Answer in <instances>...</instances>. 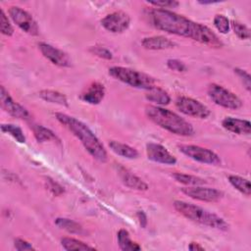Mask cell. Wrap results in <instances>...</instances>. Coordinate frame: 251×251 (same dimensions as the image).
Here are the masks:
<instances>
[{
  "mask_svg": "<svg viewBox=\"0 0 251 251\" xmlns=\"http://www.w3.org/2000/svg\"><path fill=\"white\" fill-rule=\"evenodd\" d=\"M89 52L99 58L105 59V60H112L113 59V53L106 47L100 46V45H94L89 48Z\"/></svg>",
  "mask_w": 251,
  "mask_h": 251,
  "instance_id": "obj_33",
  "label": "cell"
},
{
  "mask_svg": "<svg viewBox=\"0 0 251 251\" xmlns=\"http://www.w3.org/2000/svg\"><path fill=\"white\" fill-rule=\"evenodd\" d=\"M38 49L40 50L41 54L53 65L61 68H70L72 66L70 56L63 50L45 42L38 43Z\"/></svg>",
  "mask_w": 251,
  "mask_h": 251,
  "instance_id": "obj_12",
  "label": "cell"
},
{
  "mask_svg": "<svg viewBox=\"0 0 251 251\" xmlns=\"http://www.w3.org/2000/svg\"><path fill=\"white\" fill-rule=\"evenodd\" d=\"M148 4L158 7V9L167 10L168 8H176L179 5V2L176 0H168V1H147Z\"/></svg>",
  "mask_w": 251,
  "mask_h": 251,
  "instance_id": "obj_36",
  "label": "cell"
},
{
  "mask_svg": "<svg viewBox=\"0 0 251 251\" xmlns=\"http://www.w3.org/2000/svg\"><path fill=\"white\" fill-rule=\"evenodd\" d=\"M61 245L65 250H92L94 247L89 246L88 244L72 237H63L61 238Z\"/></svg>",
  "mask_w": 251,
  "mask_h": 251,
  "instance_id": "obj_27",
  "label": "cell"
},
{
  "mask_svg": "<svg viewBox=\"0 0 251 251\" xmlns=\"http://www.w3.org/2000/svg\"><path fill=\"white\" fill-rule=\"evenodd\" d=\"M233 71H234V74H236V75L241 80L245 89L247 91H250L251 90V76H250V75L246 71H244L242 69H239V68H234Z\"/></svg>",
  "mask_w": 251,
  "mask_h": 251,
  "instance_id": "obj_34",
  "label": "cell"
},
{
  "mask_svg": "<svg viewBox=\"0 0 251 251\" xmlns=\"http://www.w3.org/2000/svg\"><path fill=\"white\" fill-rule=\"evenodd\" d=\"M105 96V87L100 82H92L79 96V98L88 104L97 105Z\"/></svg>",
  "mask_w": 251,
  "mask_h": 251,
  "instance_id": "obj_17",
  "label": "cell"
},
{
  "mask_svg": "<svg viewBox=\"0 0 251 251\" xmlns=\"http://www.w3.org/2000/svg\"><path fill=\"white\" fill-rule=\"evenodd\" d=\"M117 172H118V175H119L122 182L126 186H127L131 189L139 190V191L148 190V188H149L148 184L144 180H142L139 176H135L130 171H128L126 168H125L121 165H117Z\"/></svg>",
  "mask_w": 251,
  "mask_h": 251,
  "instance_id": "obj_15",
  "label": "cell"
},
{
  "mask_svg": "<svg viewBox=\"0 0 251 251\" xmlns=\"http://www.w3.org/2000/svg\"><path fill=\"white\" fill-rule=\"evenodd\" d=\"M145 114L157 126L174 134L180 136L194 134V128L191 124L171 110L160 106L148 105L145 107Z\"/></svg>",
  "mask_w": 251,
  "mask_h": 251,
  "instance_id": "obj_3",
  "label": "cell"
},
{
  "mask_svg": "<svg viewBox=\"0 0 251 251\" xmlns=\"http://www.w3.org/2000/svg\"><path fill=\"white\" fill-rule=\"evenodd\" d=\"M188 249L191 251H204V247L201 246L199 243L197 242H190L188 245Z\"/></svg>",
  "mask_w": 251,
  "mask_h": 251,
  "instance_id": "obj_39",
  "label": "cell"
},
{
  "mask_svg": "<svg viewBox=\"0 0 251 251\" xmlns=\"http://www.w3.org/2000/svg\"><path fill=\"white\" fill-rule=\"evenodd\" d=\"M207 94L215 104L223 108L237 110L242 107L241 99L236 94L220 84L210 83L207 87Z\"/></svg>",
  "mask_w": 251,
  "mask_h": 251,
  "instance_id": "obj_6",
  "label": "cell"
},
{
  "mask_svg": "<svg viewBox=\"0 0 251 251\" xmlns=\"http://www.w3.org/2000/svg\"><path fill=\"white\" fill-rule=\"evenodd\" d=\"M151 25L157 29L178 36L189 37L213 48H221L224 43L208 26L169 10L154 8L148 11Z\"/></svg>",
  "mask_w": 251,
  "mask_h": 251,
  "instance_id": "obj_1",
  "label": "cell"
},
{
  "mask_svg": "<svg viewBox=\"0 0 251 251\" xmlns=\"http://www.w3.org/2000/svg\"><path fill=\"white\" fill-rule=\"evenodd\" d=\"M136 218H137V220H138V223H139L140 226L143 227V228L146 227L147 223H148L146 214H145L143 211H138V212L136 213Z\"/></svg>",
  "mask_w": 251,
  "mask_h": 251,
  "instance_id": "obj_38",
  "label": "cell"
},
{
  "mask_svg": "<svg viewBox=\"0 0 251 251\" xmlns=\"http://www.w3.org/2000/svg\"><path fill=\"white\" fill-rule=\"evenodd\" d=\"M44 184H45L46 189L53 196H61L65 192L64 187L61 184H59L57 181H55L53 178L49 177V176H45L44 177Z\"/></svg>",
  "mask_w": 251,
  "mask_h": 251,
  "instance_id": "obj_31",
  "label": "cell"
},
{
  "mask_svg": "<svg viewBox=\"0 0 251 251\" xmlns=\"http://www.w3.org/2000/svg\"><path fill=\"white\" fill-rule=\"evenodd\" d=\"M108 145H109L110 149L115 154H117L121 157L126 158V159H136L139 155L138 151L135 148H133L126 143H122L120 141L111 140Z\"/></svg>",
  "mask_w": 251,
  "mask_h": 251,
  "instance_id": "obj_19",
  "label": "cell"
},
{
  "mask_svg": "<svg viewBox=\"0 0 251 251\" xmlns=\"http://www.w3.org/2000/svg\"><path fill=\"white\" fill-rule=\"evenodd\" d=\"M100 23L106 30L112 33H122L128 28L130 17L123 11H118L106 15Z\"/></svg>",
  "mask_w": 251,
  "mask_h": 251,
  "instance_id": "obj_11",
  "label": "cell"
},
{
  "mask_svg": "<svg viewBox=\"0 0 251 251\" xmlns=\"http://www.w3.org/2000/svg\"><path fill=\"white\" fill-rule=\"evenodd\" d=\"M180 190L186 196L192 199L204 201V202H217V201H220L224 196L223 191L216 188L206 187L202 185L186 186V187L180 188Z\"/></svg>",
  "mask_w": 251,
  "mask_h": 251,
  "instance_id": "obj_10",
  "label": "cell"
},
{
  "mask_svg": "<svg viewBox=\"0 0 251 251\" xmlns=\"http://www.w3.org/2000/svg\"><path fill=\"white\" fill-rule=\"evenodd\" d=\"M55 118L61 125L80 140L81 144L91 157L101 163H105L107 161L108 155L104 145L85 124L76 118L64 113H56Z\"/></svg>",
  "mask_w": 251,
  "mask_h": 251,
  "instance_id": "obj_2",
  "label": "cell"
},
{
  "mask_svg": "<svg viewBox=\"0 0 251 251\" xmlns=\"http://www.w3.org/2000/svg\"><path fill=\"white\" fill-rule=\"evenodd\" d=\"M38 96L42 100H44L48 103L57 104V105L64 106V107H69V102H68V99H67L66 95L57 91V90L43 89V90H40L38 92Z\"/></svg>",
  "mask_w": 251,
  "mask_h": 251,
  "instance_id": "obj_21",
  "label": "cell"
},
{
  "mask_svg": "<svg viewBox=\"0 0 251 251\" xmlns=\"http://www.w3.org/2000/svg\"><path fill=\"white\" fill-rule=\"evenodd\" d=\"M109 75L134 88L149 90L156 86V81L153 76L130 68L114 66L109 69Z\"/></svg>",
  "mask_w": 251,
  "mask_h": 251,
  "instance_id": "obj_5",
  "label": "cell"
},
{
  "mask_svg": "<svg viewBox=\"0 0 251 251\" xmlns=\"http://www.w3.org/2000/svg\"><path fill=\"white\" fill-rule=\"evenodd\" d=\"M173 206L181 216L194 223L220 230H226L228 228V224L222 217L200 206L180 200L174 201Z\"/></svg>",
  "mask_w": 251,
  "mask_h": 251,
  "instance_id": "obj_4",
  "label": "cell"
},
{
  "mask_svg": "<svg viewBox=\"0 0 251 251\" xmlns=\"http://www.w3.org/2000/svg\"><path fill=\"white\" fill-rule=\"evenodd\" d=\"M167 67L172 70V71H175V72H177V73H182V72H185L187 70L185 64L177 59H169L167 60Z\"/></svg>",
  "mask_w": 251,
  "mask_h": 251,
  "instance_id": "obj_35",
  "label": "cell"
},
{
  "mask_svg": "<svg viewBox=\"0 0 251 251\" xmlns=\"http://www.w3.org/2000/svg\"><path fill=\"white\" fill-rule=\"evenodd\" d=\"M146 155L149 160L156 163L164 165H175L176 163V158L173 154H171L165 146L159 143H147Z\"/></svg>",
  "mask_w": 251,
  "mask_h": 251,
  "instance_id": "obj_14",
  "label": "cell"
},
{
  "mask_svg": "<svg viewBox=\"0 0 251 251\" xmlns=\"http://www.w3.org/2000/svg\"><path fill=\"white\" fill-rule=\"evenodd\" d=\"M30 128L33 131V135L35 139L38 142H45V141H54L57 143H60V138L58 135L52 131L51 129L41 126V125H35L32 124L30 126Z\"/></svg>",
  "mask_w": 251,
  "mask_h": 251,
  "instance_id": "obj_22",
  "label": "cell"
},
{
  "mask_svg": "<svg viewBox=\"0 0 251 251\" xmlns=\"http://www.w3.org/2000/svg\"><path fill=\"white\" fill-rule=\"evenodd\" d=\"M141 45L148 50H165L174 48L176 44L168 37L163 35H155L143 38L141 40Z\"/></svg>",
  "mask_w": 251,
  "mask_h": 251,
  "instance_id": "obj_18",
  "label": "cell"
},
{
  "mask_svg": "<svg viewBox=\"0 0 251 251\" xmlns=\"http://www.w3.org/2000/svg\"><path fill=\"white\" fill-rule=\"evenodd\" d=\"M229 183L240 193L244 194L245 196H250L251 194V185L250 181L247 178H244L239 176L230 175L228 176Z\"/></svg>",
  "mask_w": 251,
  "mask_h": 251,
  "instance_id": "obj_25",
  "label": "cell"
},
{
  "mask_svg": "<svg viewBox=\"0 0 251 251\" xmlns=\"http://www.w3.org/2000/svg\"><path fill=\"white\" fill-rule=\"evenodd\" d=\"M55 225L70 232V233H74V234H83L84 230L83 227L76 222L71 220V219H67V218H57L55 220Z\"/></svg>",
  "mask_w": 251,
  "mask_h": 251,
  "instance_id": "obj_24",
  "label": "cell"
},
{
  "mask_svg": "<svg viewBox=\"0 0 251 251\" xmlns=\"http://www.w3.org/2000/svg\"><path fill=\"white\" fill-rule=\"evenodd\" d=\"M117 238L120 248L124 251H137L141 249V246L138 243L131 240L129 232L125 228H121L118 231Z\"/></svg>",
  "mask_w": 251,
  "mask_h": 251,
  "instance_id": "obj_23",
  "label": "cell"
},
{
  "mask_svg": "<svg viewBox=\"0 0 251 251\" xmlns=\"http://www.w3.org/2000/svg\"><path fill=\"white\" fill-rule=\"evenodd\" d=\"M178 150L186 157L202 164H208V165H214V166L221 164V159L219 155H217L214 151L205 147L192 145V144H181V145H178Z\"/></svg>",
  "mask_w": 251,
  "mask_h": 251,
  "instance_id": "obj_7",
  "label": "cell"
},
{
  "mask_svg": "<svg viewBox=\"0 0 251 251\" xmlns=\"http://www.w3.org/2000/svg\"><path fill=\"white\" fill-rule=\"evenodd\" d=\"M0 99L1 107L3 108V110H5L14 118L23 120H27L29 118L28 111L12 98L10 93L5 89L3 85H1L0 87Z\"/></svg>",
  "mask_w": 251,
  "mask_h": 251,
  "instance_id": "obj_13",
  "label": "cell"
},
{
  "mask_svg": "<svg viewBox=\"0 0 251 251\" xmlns=\"http://www.w3.org/2000/svg\"><path fill=\"white\" fill-rule=\"evenodd\" d=\"M176 107L180 113L198 119H206L211 114L206 105L196 99L186 96H178L176 100Z\"/></svg>",
  "mask_w": 251,
  "mask_h": 251,
  "instance_id": "obj_8",
  "label": "cell"
},
{
  "mask_svg": "<svg viewBox=\"0 0 251 251\" xmlns=\"http://www.w3.org/2000/svg\"><path fill=\"white\" fill-rule=\"evenodd\" d=\"M1 130L5 133L10 134L19 143H25V136L24 134V131L18 126H15L13 124H3L1 126Z\"/></svg>",
  "mask_w": 251,
  "mask_h": 251,
  "instance_id": "obj_28",
  "label": "cell"
},
{
  "mask_svg": "<svg viewBox=\"0 0 251 251\" xmlns=\"http://www.w3.org/2000/svg\"><path fill=\"white\" fill-rule=\"evenodd\" d=\"M230 26L234 31V34L240 39H249L250 38V29L243 24L237 21H231Z\"/></svg>",
  "mask_w": 251,
  "mask_h": 251,
  "instance_id": "obj_30",
  "label": "cell"
},
{
  "mask_svg": "<svg viewBox=\"0 0 251 251\" xmlns=\"http://www.w3.org/2000/svg\"><path fill=\"white\" fill-rule=\"evenodd\" d=\"M0 29L2 34L7 36H11L14 33V27L12 26L8 17L2 9L0 10Z\"/></svg>",
  "mask_w": 251,
  "mask_h": 251,
  "instance_id": "obj_32",
  "label": "cell"
},
{
  "mask_svg": "<svg viewBox=\"0 0 251 251\" xmlns=\"http://www.w3.org/2000/svg\"><path fill=\"white\" fill-rule=\"evenodd\" d=\"M173 177L177 181L182 184H185L187 186H195V185H203L206 184L207 181L199 176H192V175H187V174H182V173H175L173 174Z\"/></svg>",
  "mask_w": 251,
  "mask_h": 251,
  "instance_id": "obj_26",
  "label": "cell"
},
{
  "mask_svg": "<svg viewBox=\"0 0 251 251\" xmlns=\"http://www.w3.org/2000/svg\"><path fill=\"white\" fill-rule=\"evenodd\" d=\"M213 23H214V25L215 27L221 32V33H227L228 30H229V27H230V22L229 20L222 15V14H217L215 17H214V20H213Z\"/></svg>",
  "mask_w": 251,
  "mask_h": 251,
  "instance_id": "obj_29",
  "label": "cell"
},
{
  "mask_svg": "<svg viewBox=\"0 0 251 251\" xmlns=\"http://www.w3.org/2000/svg\"><path fill=\"white\" fill-rule=\"evenodd\" d=\"M8 13L12 21L23 31H25L29 35H38L39 33L38 25L28 12H26L25 10L18 6H12L10 7Z\"/></svg>",
  "mask_w": 251,
  "mask_h": 251,
  "instance_id": "obj_9",
  "label": "cell"
},
{
  "mask_svg": "<svg viewBox=\"0 0 251 251\" xmlns=\"http://www.w3.org/2000/svg\"><path fill=\"white\" fill-rule=\"evenodd\" d=\"M199 4H203V5H207V4H215V3H219L218 1L217 2H214V1H198Z\"/></svg>",
  "mask_w": 251,
  "mask_h": 251,
  "instance_id": "obj_40",
  "label": "cell"
},
{
  "mask_svg": "<svg viewBox=\"0 0 251 251\" xmlns=\"http://www.w3.org/2000/svg\"><path fill=\"white\" fill-rule=\"evenodd\" d=\"M14 246L19 251H26V250H35V248L29 243L28 241L23 239V238H15L14 239Z\"/></svg>",
  "mask_w": 251,
  "mask_h": 251,
  "instance_id": "obj_37",
  "label": "cell"
},
{
  "mask_svg": "<svg viewBox=\"0 0 251 251\" xmlns=\"http://www.w3.org/2000/svg\"><path fill=\"white\" fill-rule=\"evenodd\" d=\"M222 126L227 131L236 134L248 135L251 132V123L247 120L226 117L222 121Z\"/></svg>",
  "mask_w": 251,
  "mask_h": 251,
  "instance_id": "obj_16",
  "label": "cell"
},
{
  "mask_svg": "<svg viewBox=\"0 0 251 251\" xmlns=\"http://www.w3.org/2000/svg\"><path fill=\"white\" fill-rule=\"evenodd\" d=\"M145 98L149 102H153L160 106L168 105L171 102V96L169 95V93L159 86H154L151 89L147 90Z\"/></svg>",
  "mask_w": 251,
  "mask_h": 251,
  "instance_id": "obj_20",
  "label": "cell"
}]
</instances>
